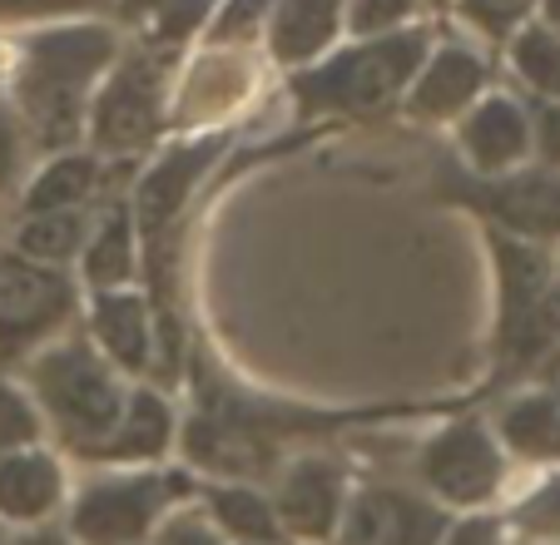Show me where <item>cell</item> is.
<instances>
[{
	"mask_svg": "<svg viewBox=\"0 0 560 545\" xmlns=\"http://www.w3.org/2000/svg\"><path fill=\"white\" fill-rule=\"evenodd\" d=\"M194 382V417L179 427L189 466L209 472L213 482H248L258 486L264 476H278L283 447L298 437H328L348 427L352 417L342 411H307L293 402H268L254 392H238L229 372L213 368V357L194 347L189 362Z\"/></svg>",
	"mask_w": 560,
	"mask_h": 545,
	"instance_id": "obj_1",
	"label": "cell"
},
{
	"mask_svg": "<svg viewBox=\"0 0 560 545\" xmlns=\"http://www.w3.org/2000/svg\"><path fill=\"white\" fill-rule=\"evenodd\" d=\"M119 60V31L105 21L40 25L21 45L11 74V105L25 125L31 149L70 154L85 139L90 100Z\"/></svg>",
	"mask_w": 560,
	"mask_h": 545,
	"instance_id": "obj_2",
	"label": "cell"
},
{
	"mask_svg": "<svg viewBox=\"0 0 560 545\" xmlns=\"http://www.w3.org/2000/svg\"><path fill=\"white\" fill-rule=\"evenodd\" d=\"M432 45L436 40L427 25L348 40L317 65L288 74V95L298 100L303 119H372L382 109L402 105L407 84L417 80Z\"/></svg>",
	"mask_w": 560,
	"mask_h": 545,
	"instance_id": "obj_3",
	"label": "cell"
},
{
	"mask_svg": "<svg viewBox=\"0 0 560 545\" xmlns=\"http://www.w3.org/2000/svg\"><path fill=\"white\" fill-rule=\"evenodd\" d=\"M21 372L40 421L80 462H90L125 417V378L100 357V347L85 333H65L60 343L35 352Z\"/></svg>",
	"mask_w": 560,
	"mask_h": 545,
	"instance_id": "obj_4",
	"label": "cell"
},
{
	"mask_svg": "<svg viewBox=\"0 0 560 545\" xmlns=\"http://www.w3.org/2000/svg\"><path fill=\"white\" fill-rule=\"evenodd\" d=\"M487 243L497 268L491 362H497V382H516L560 347V278L540 243H521L491 229Z\"/></svg>",
	"mask_w": 560,
	"mask_h": 545,
	"instance_id": "obj_5",
	"label": "cell"
},
{
	"mask_svg": "<svg viewBox=\"0 0 560 545\" xmlns=\"http://www.w3.org/2000/svg\"><path fill=\"white\" fill-rule=\"evenodd\" d=\"M199 496V482L179 466H139V472H105L70 496L65 535L74 545H144L174 515Z\"/></svg>",
	"mask_w": 560,
	"mask_h": 545,
	"instance_id": "obj_6",
	"label": "cell"
},
{
	"mask_svg": "<svg viewBox=\"0 0 560 545\" xmlns=\"http://www.w3.org/2000/svg\"><path fill=\"white\" fill-rule=\"evenodd\" d=\"M170 74L174 50L159 45H139V50H119L115 70L90 100V154L100 159H129L149 149L164 125H170Z\"/></svg>",
	"mask_w": 560,
	"mask_h": 545,
	"instance_id": "obj_7",
	"label": "cell"
},
{
	"mask_svg": "<svg viewBox=\"0 0 560 545\" xmlns=\"http://www.w3.org/2000/svg\"><path fill=\"white\" fill-rule=\"evenodd\" d=\"M80 317V278L70 268L0 248V368H25L35 352L60 343Z\"/></svg>",
	"mask_w": 560,
	"mask_h": 545,
	"instance_id": "obj_8",
	"label": "cell"
},
{
	"mask_svg": "<svg viewBox=\"0 0 560 545\" xmlns=\"http://www.w3.org/2000/svg\"><path fill=\"white\" fill-rule=\"evenodd\" d=\"M446 204H462L476 219H487L491 233H506L521 243H550L560 239V174L540 164H521L511 174L476 178L466 169H446L436 184Z\"/></svg>",
	"mask_w": 560,
	"mask_h": 545,
	"instance_id": "obj_9",
	"label": "cell"
},
{
	"mask_svg": "<svg viewBox=\"0 0 560 545\" xmlns=\"http://www.w3.org/2000/svg\"><path fill=\"white\" fill-rule=\"evenodd\" d=\"M417 482H422V496H432L442 511L446 506L481 511L506 486V451L481 417H456L422 441Z\"/></svg>",
	"mask_w": 560,
	"mask_h": 545,
	"instance_id": "obj_10",
	"label": "cell"
},
{
	"mask_svg": "<svg viewBox=\"0 0 560 545\" xmlns=\"http://www.w3.org/2000/svg\"><path fill=\"white\" fill-rule=\"evenodd\" d=\"M348 466L328 451H303L288 456L273 476V511L293 541L323 545L338 541L342 511H348Z\"/></svg>",
	"mask_w": 560,
	"mask_h": 545,
	"instance_id": "obj_11",
	"label": "cell"
},
{
	"mask_svg": "<svg viewBox=\"0 0 560 545\" xmlns=\"http://www.w3.org/2000/svg\"><path fill=\"white\" fill-rule=\"evenodd\" d=\"M452 515L422 491L402 486H362L348 496L338 545H442Z\"/></svg>",
	"mask_w": 560,
	"mask_h": 545,
	"instance_id": "obj_12",
	"label": "cell"
},
{
	"mask_svg": "<svg viewBox=\"0 0 560 545\" xmlns=\"http://www.w3.org/2000/svg\"><path fill=\"white\" fill-rule=\"evenodd\" d=\"M487 80H491V65L481 60V50H471L462 40H442L432 45L417 80L407 84L402 109L412 119H422V125H456L476 100L487 95Z\"/></svg>",
	"mask_w": 560,
	"mask_h": 545,
	"instance_id": "obj_13",
	"label": "cell"
},
{
	"mask_svg": "<svg viewBox=\"0 0 560 545\" xmlns=\"http://www.w3.org/2000/svg\"><path fill=\"white\" fill-rule=\"evenodd\" d=\"M456 149L466 159V174L497 178L526 164L530 154V119L526 105L511 95H481L462 119H456Z\"/></svg>",
	"mask_w": 560,
	"mask_h": 545,
	"instance_id": "obj_14",
	"label": "cell"
},
{
	"mask_svg": "<svg viewBox=\"0 0 560 545\" xmlns=\"http://www.w3.org/2000/svg\"><path fill=\"white\" fill-rule=\"evenodd\" d=\"M90 343L100 347L109 368L119 378H149L159 352L154 333V308L139 288H109V293H90Z\"/></svg>",
	"mask_w": 560,
	"mask_h": 545,
	"instance_id": "obj_15",
	"label": "cell"
},
{
	"mask_svg": "<svg viewBox=\"0 0 560 545\" xmlns=\"http://www.w3.org/2000/svg\"><path fill=\"white\" fill-rule=\"evenodd\" d=\"M179 441V411L159 387H129L125 417L109 431V441L90 456L95 466H115V472H139L170 456V447Z\"/></svg>",
	"mask_w": 560,
	"mask_h": 545,
	"instance_id": "obj_16",
	"label": "cell"
},
{
	"mask_svg": "<svg viewBox=\"0 0 560 545\" xmlns=\"http://www.w3.org/2000/svg\"><path fill=\"white\" fill-rule=\"evenodd\" d=\"M65 506V466L55 451L25 447L0 456V525H45Z\"/></svg>",
	"mask_w": 560,
	"mask_h": 545,
	"instance_id": "obj_17",
	"label": "cell"
},
{
	"mask_svg": "<svg viewBox=\"0 0 560 545\" xmlns=\"http://www.w3.org/2000/svg\"><path fill=\"white\" fill-rule=\"evenodd\" d=\"M342 5L348 0H273L268 5V55L288 70H307L342 40Z\"/></svg>",
	"mask_w": 560,
	"mask_h": 545,
	"instance_id": "obj_18",
	"label": "cell"
},
{
	"mask_svg": "<svg viewBox=\"0 0 560 545\" xmlns=\"http://www.w3.org/2000/svg\"><path fill=\"white\" fill-rule=\"evenodd\" d=\"M100 184H105V159L90 149L50 154V164L35 169L21 189V219L35 213H85L95 209Z\"/></svg>",
	"mask_w": 560,
	"mask_h": 545,
	"instance_id": "obj_19",
	"label": "cell"
},
{
	"mask_svg": "<svg viewBox=\"0 0 560 545\" xmlns=\"http://www.w3.org/2000/svg\"><path fill=\"white\" fill-rule=\"evenodd\" d=\"M199 511L229 545H288V531L273 511V496L248 482H209L199 486Z\"/></svg>",
	"mask_w": 560,
	"mask_h": 545,
	"instance_id": "obj_20",
	"label": "cell"
},
{
	"mask_svg": "<svg viewBox=\"0 0 560 545\" xmlns=\"http://www.w3.org/2000/svg\"><path fill=\"white\" fill-rule=\"evenodd\" d=\"M90 293H109V288H129L139 278V229L129 199H109L105 213L90 223V243L80 253Z\"/></svg>",
	"mask_w": 560,
	"mask_h": 545,
	"instance_id": "obj_21",
	"label": "cell"
},
{
	"mask_svg": "<svg viewBox=\"0 0 560 545\" xmlns=\"http://www.w3.org/2000/svg\"><path fill=\"white\" fill-rule=\"evenodd\" d=\"M501 451L521 456V462H560V402L550 392H516L497 407Z\"/></svg>",
	"mask_w": 560,
	"mask_h": 545,
	"instance_id": "obj_22",
	"label": "cell"
},
{
	"mask_svg": "<svg viewBox=\"0 0 560 545\" xmlns=\"http://www.w3.org/2000/svg\"><path fill=\"white\" fill-rule=\"evenodd\" d=\"M90 209L85 213H35V219H21L11 233V248L21 258H35V263H50V268H70L80 263L90 243Z\"/></svg>",
	"mask_w": 560,
	"mask_h": 545,
	"instance_id": "obj_23",
	"label": "cell"
},
{
	"mask_svg": "<svg viewBox=\"0 0 560 545\" xmlns=\"http://www.w3.org/2000/svg\"><path fill=\"white\" fill-rule=\"evenodd\" d=\"M506 50H511V70H516L540 100L560 105V35L546 31V25H521L506 40Z\"/></svg>",
	"mask_w": 560,
	"mask_h": 545,
	"instance_id": "obj_24",
	"label": "cell"
},
{
	"mask_svg": "<svg viewBox=\"0 0 560 545\" xmlns=\"http://www.w3.org/2000/svg\"><path fill=\"white\" fill-rule=\"evenodd\" d=\"M268 5H273V0H219L213 21L203 25V45L223 50V55H244L254 40H264Z\"/></svg>",
	"mask_w": 560,
	"mask_h": 545,
	"instance_id": "obj_25",
	"label": "cell"
},
{
	"mask_svg": "<svg viewBox=\"0 0 560 545\" xmlns=\"http://www.w3.org/2000/svg\"><path fill=\"white\" fill-rule=\"evenodd\" d=\"M25 447H45V421L35 411L31 392L0 372V456Z\"/></svg>",
	"mask_w": 560,
	"mask_h": 545,
	"instance_id": "obj_26",
	"label": "cell"
},
{
	"mask_svg": "<svg viewBox=\"0 0 560 545\" xmlns=\"http://www.w3.org/2000/svg\"><path fill=\"white\" fill-rule=\"evenodd\" d=\"M213 11H219V0H164L154 15H149V45H159V50H179V45H189L194 35H203V25L213 21Z\"/></svg>",
	"mask_w": 560,
	"mask_h": 545,
	"instance_id": "obj_27",
	"label": "cell"
},
{
	"mask_svg": "<svg viewBox=\"0 0 560 545\" xmlns=\"http://www.w3.org/2000/svg\"><path fill=\"white\" fill-rule=\"evenodd\" d=\"M422 0H348L342 5V31H352V40H372V35H392L417 25Z\"/></svg>",
	"mask_w": 560,
	"mask_h": 545,
	"instance_id": "obj_28",
	"label": "cell"
},
{
	"mask_svg": "<svg viewBox=\"0 0 560 545\" xmlns=\"http://www.w3.org/2000/svg\"><path fill=\"white\" fill-rule=\"evenodd\" d=\"M115 0H0V25H45V21H100Z\"/></svg>",
	"mask_w": 560,
	"mask_h": 545,
	"instance_id": "obj_29",
	"label": "cell"
},
{
	"mask_svg": "<svg viewBox=\"0 0 560 545\" xmlns=\"http://www.w3.org/2000/svg\"><path fill=\"white\" fill-rule=\"evenodd\" d=\"M536 0H456V15L471 25L481 40H511L526 25Z\"/></svg>",
	"mask_w": 560,
	"mask_h": 545,
	"instance_id": "obj_30",
	"label": "cell"
},
{
	"mask_svg": "<svg viewBox=\"0 0 560 545\" xmlns=\"http://www.w3.org/2000/svg\"><path fill=\"white\" fill-rule=\"evenodd\" d=\"M511 525L530 541H560V476H546L530 496H521Z\"/></svg>",
	"mask_w": 560,
	"mask_h": 545,
	"instance_id": "obj_31",
	"label": "cell"
},
{
	"mask_svg": "<svg viewBox=\"0 0 560 545\" xmlns=\"http://www.w3.org/2000/svg\"><path fill=\"white\" fill-rule=\"evenodd\" d=\"M25 159H31V139L15 115V105L0 95V199H11L25 178Z\"/></svg>",
	"mask_w": 560,
	"mask_h": 545,
	"instance_id": "obj_32",
	"label": "cell"
},
{
	"mask_svg": "<svg viewBox=\"0 0 560 545\" xmlns=\"http://www.w3.org/2000/svg\"><path fill=\"white\" fill-rule=\"evenodd\" d=\"M154 545H229L213 521L199 511V506H179L174 515H164V525L154 531Z\"/></svg>",
	"mask_w": 560,
	"mask_h": 545,
	"instance_id": "obj_33",
	"label": "cell"
},
{
	"mask_svg": "<svg viewBox=\"0 0 560 545\" xmlns=\"http://www.w3.org/2000/svg\"><path fill=\"white\" fill-rule=\"evenodd\" d=\"M526 119H530V154L540 159V169H556L560 174V105L536 100L526 109Z\"/></svg>",
	"mask_w": 560,
	"mask_h": 545,
	"instance_id": "obj_34",
	"label": "cell"
},
{
	"mask_svg": "<svg viewBox=\"0 0 560 545\" xmlns=\"http://www.w3.org/2000/svg\"><path fill=\"white\" fill-rule=\"evenodd\" d=\"M442 545H506V531H501L497 515H466V521L446 525V541Z\"/></svg>",
	"mask_w": 560,
	"mask_h": 545,
	"instance_id": "obj_35",
	"label": "cell"
},
{
	"mask_svg": "<svg viewBox=\"0 0 560 545\" xmlns=\"http://www.w3.org/2000/svg\"><path fill=\"white\" fill-rule=\"evenodd\" d=\"M0 545H74L65 531H55V525H31V531H15L5 535Z\"/></svg>",
	"mask_w": 560,
	"mask_h": 545,
	"instance_id": "obj_36",
	"label": "cell"
},
{
	"mask_svg": "<svg viewBox=\"0 0 560 545\" xmlns=\"http://www.w3.org/2000/svg\"><path fill=\"white\" fill-rule=\"evenodd\" d=\"M536 382H540V392H550V397L560 402V347L536 368Z\"/></svg>",
	"mask_w": 560,
	"mask_h": 545,
	"instance_id": "obj_37",
	"label": "cell"
},
{
	"mask_svg": "<svg viewBox=\"0 0 560 545\" xmlns=\"http://www.w3.org/2000/svg\"><path fill=\"white\" fill-rule=\"evenodd\" d=\"M164 0H115V15L119 21H149Z\"/></svg>",
	"mask_w": 560,
	"mask_h": 545,
	"instance_id": "obj_38",
	"label": "cell"
},
{
	"mask_svg": "<svg viewBox=\"0 0 560 545\" xmlns=\"http://www.w3.org/2000/svg\"><path fill=\"white\" fill-rule=\"evenodd\" d=\"M540 15H546V21H540V25L560 35V0H540Z\"/></svg>",
	"mask_w": 560,
	"mask_h": 545,
	"instance_id": "obj_39",
	"label": "cell"
},
{
	"mask_svg": "<svg viewBox=\"0 0 560 545\" xmlns=\"http://www.w3.org/2000/svg\"><path fill=\"white\" fill-rule=\"evenodd\" d=\"M422 5H432V11H446V5H456V0H422Z\"/></svg>",
	"mask_w": 560,
	"mask_h": 545,
	"instance_id": "obj_40",
	"label": "cell"
},
{
	"mask_svg": "<svg viewBox=\"0 0 560 545\" xmlns=\"http://www.w3.org/2000/svg\"><path fill=\"white\" fill-rule=\"evenodd\" d=\"M0 541H5V525H0Z\"/></svg>",
	"mask_w": 560,
	"mask_h": 545,
	"instance_id": "obj_41",
	"label": "cell"
}]
</instances>
